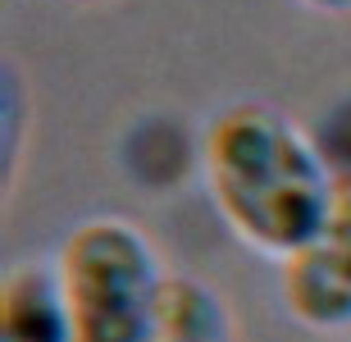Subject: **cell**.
<instances>
[{
	"instance_id": "cell-5",
	"label": "cell",
	"mask_w": 351,
	"mask_h": 342,
	"mask_svg": "<svg viewBox=\"0 0 351 342\" xmlns=\"http://www.w3.org/2000/svg\"><path fill=\"white\" fill-rule=\"evenodd\" d=\"M156 342H237L233 310L210 283L192 274H173Z\"/></svg>"
},
{
	"instance_id": "cell-3",
	"label": "cell",
	"mask_w": 351,
	"mask_h": 342,
	"mask_svg": "<svg viewBox=\"0 0 351 342\" xmlns=\"http://www.w3.org/2000/svg\"><path fill=\"white\" fill-rule=\"evenodd\" d=\"M283 306L315 333L351 329V178H338V201L311 247L283 260Z\"/></svg>"
},
{
	"instance_id": "cell-6",
	"label": "cell",
	"mask_w": 351,
	"mask_h": 342,
	"mask_svg": "<svg viewBox=\"0 0 351 342\" xmlns=\"http://www.w3.org/2000/svg\"><path fill=\"white\" fill-rule=\"evenodd\" d=\"M301 5H311L319 14H351V0H301Z\"/></svg>"
},
{
	"instance_id": "cell-4",
	"label": "cell",
	"mask_w": 351,
	"mask_h": 342,
	"mask_svg": "<svg viewBox=\"0 0 351 342\" xmlns=\"http://www.w3.org/2000/svg\"><path fill=\"white\" fill-rule=\"evenodd\" d=\"M0 342H78L60 265L23 260L0 288Z\"/></svg>"
},
{
	"instance_id": "cell-2",
	"label": "cell",
	"mask_w": 351,
	"mask_h": 342,
	"mask_svg": "<svg viewBox=\"0 0 351 342\" xmlns=\"http://www.w3.org/2000/svg\"><path fill=\"white\" fill-rule=\"evenodd\" d=\"M78 342H156L169 278L151 237L128 219H87L60 247Z\"/></svg>"
},
{
	"instance_id": "cell-7",
	"label": "cell",
	"mask_w": 351,
	"mask_h": 342,
	"mask_svg": "<svg viewBox=\"0 0 351 342\" xmlns=\"http://www.w3.org/2000/svg\"><path fill=\"white\" fill-rule=\"evenodd\" d=\"M78 5H87V0H78Z\"/></svg>"
},
{
	"instance_id": "cell-1",
	"label": "cell",
	"mask_w": 351,
	"mask_h": 342,
	"mask_svg": "<svg viewBox=\"0 0 351 342\" xmlns=\"http://www.w3.org/2000/svg\"><path fill=\"white\" fill-rule=\"evenodd\" d=\"M201 173L215 210L251 251L292 260L333 215L338 178L319 146L274 106H228L210 119Z\"/></svg>"
}]
</instances>
